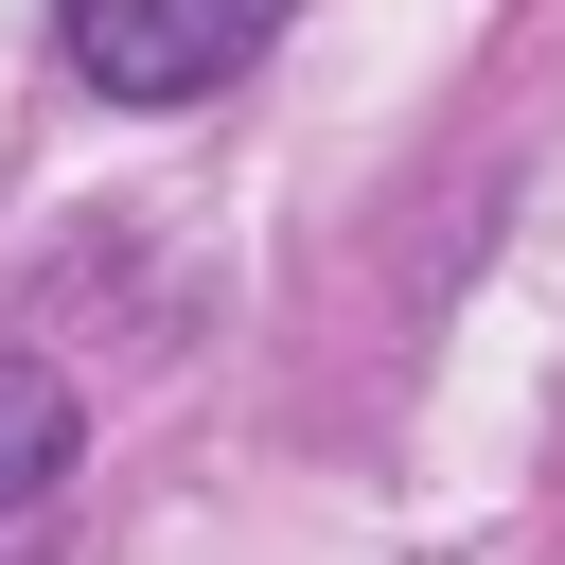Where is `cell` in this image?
<instances>
[{
	"label": "cell",
	"mask_w": 565,
	"mask_h": 565,
	"mask_svg": "<svg viewBox=\"0 0 565 565\" xmlns=\"http://www.w3.org/2000/svg\"><path fill=\"white\" fill-rule=\"evenodd\" d=\"M282 18H300V0H53L71 71H88L106 106H212Z\"/></svg>",
	"instance_id": "cell-1"
},
{
	"label": "cell",
	"mask_w": 565,
	"mask_h": 565,
	"mask_svg": "<svg viewBox=\"0 0 565 565\" xmlns=\"http://www.w3.org/2000/svg\"><path fill=\"white\" fill-rule=\"evenodd\" d=\"M71 441H88L71 371H53V353H0V512H35V494L71 477Z\"/></svg>",
	"instance_id": "cell-2"
}]
</instances>
